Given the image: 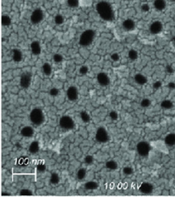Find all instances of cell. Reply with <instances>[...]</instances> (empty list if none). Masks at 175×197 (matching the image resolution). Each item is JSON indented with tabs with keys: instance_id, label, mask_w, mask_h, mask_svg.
Here are the masks:
<instances>
[{
	"instance_id": "cell-1",
	"label": "cell",
	"mask_w": 175,
	"mask_h": 197,
	"mask_svg": "<svg viewBox=\"0 0 175 197\" xmlns=\"http://www.w3.org/2000/svg\"><path fill=\"white\" fill-rule=\"evenodd\" d=\"M96 11L99 16L104 20L111 21L112 20V19L114 18V11H113L112 6L107 2L102 1L97 3Z\"/></svg>"
},
{
	"instance_id": "cell-2",
	"label": "cell",
	"mask_w": 175,
	"mask_h": 197,
	"mask_svg": "<svg viewBox=\"0 0 175 197\" xmlns=\"http://www.w3.org/2000/svg\"><path fill=\"white\" fill-rule=\"evenodd\" d=\"M29 119L33 124L39 126L45 121V114L41 109L34 108L30 112Z\"/></svg>"
},
{
	"instance_id": "cell-3",
	"label": "cell",
	"mask_w": 175,
	"mask_h": 197,
	"mask_svg": "<svg viewBox=\"0 0 175 197\" xmlns=\"http://www.w3.org/2000/svg\"><path fill=\"white\" fill-rule=\"evenodd\" d=\"M95 33L94 30H86L81 34L80 38H79V44L83 47H86V46L92 44V42L95 40Z\"/></svg>"
},
{
	"instance_id": "cell-4",
	"label": "cell",
	"mask_w": 175,
	"mask_h": 197,
	"mask_svg": "<svg viewBox=\"0 0 175 197\" xmlns=\"http://www.w3.org/2000/svg\"><path fill=\"white\" fill-rule=\"evenodd\" d=\"M60 127L65 130H72L75 126L74 120L69 116H63L59 120Z\"/></svg>"
},
{
	"instance_id": "cell-5",
	"label": "cell",
	"mask_w": 175,
	"mask_h": 197,
	"mask_svg": "<svg viewBox=\"0 0 175 197\" xmlns=\"http://www.w3.org/2000/svg\"><path fill=\"white\" fill-rule=\"evenodd\" d=\"M137 151L140 157H148L151 151V146L147 141H140L137 145Z\"/></svg>"
},
{
	"instance_id": "cell-6",
	"label": "cell",
	"mask_w": 175,
	"mask_h": 197,
	"mask_svg": "<svg viewBox=\"0 0 175 197\" xmlns=\"http://www.w3.org/2000/svg\"><path fill=\"white\" fill-rule=\"evenodd\" d=\"M95 140L99 143H107L110 140V137L104 127H99L95 133Z\"/></svg>"
},
{
	"instance_id": "cell-7",
	"label": "cell",
	"mask_w": 175,
	"mask_h": 197,
	"mask_svg": "<svg viewBox=\"0 0 175 197\" xmlns=\"http://www.w3.org/2000/svg\"><path fill=\"white\" fill-rule=\"evenodd\" d=\"M44 19V13L42 12L41 9L36 8L32 13L30 16V21L33 24H40Z\"/></svg>"
},
{
	"instance_id": "cell-8",
	"label": "cell",
	"mask_w": 175,
	"mask_h": 197,
	"mask_svg": "<svg viewBox=\"0 0 175 197\" xmlns=\"http://www.w3.org/2000/svg\"><path fill=\"white\" fill-rule=\"evenodd\" d=\"M162 31H163V24L159 20L153 21L149 26V32L153 35L160 34Z\"/></svg>"
},
{
	"instance_id": "cell-9",
	"label": "cell",
	"mask_w": 175,
	"mask_h": 197,
	"mask_svg": "<svg viewBox=\"0 0 175 197\" xmlns=\"http://www.w3.org/2000/svg\"><path fill=\"white\" fill-rule=\"evenodd\" d=\"M31 82H32V74L28 72H25L24 74H22L20 77V86L22 88H28Z\"/></svg>"
},
{
	"instance_id": "cell-10",
	"label": "cell",
	"mask_w": 175,
	"mask_h": 197,
	"mask_svg": "<svg viewBox=\"0 0 175 197\" xmlns=\"http://www.w3.org/2000/svg\"><path fill=\"white\" fill-rule=\"evenodd\" d=\"M66 95L69 100L70 101H76L78 99V91L76 87L70 86L67 91H66Z\"/></svg>"
},
{
	"instance_id": "cell-11",
	"label": "cell",
	"mask_w": 175,
	"mask_h": 197,
	"mask_svg": "<svg viewBox=\"0 0 175 197\" xmlns=\"http://www.w3.org/2000/svg\"><path fill=\"white\" fill-rule=\"evenodd\" d=\"M97 81H98V84L103 86V87H107L110 84L111 82L109 76L103 72L98 73V75H97Z\"/></svg>"
},
{
	"instance_id": "cell-12",
	"label": "cell",
	"mask_w": 175,
	"mask_h": 197,
	"mask_svg": "<svg viewBox=\"0 0 175 197\" xmlns=\"http://www.w3.org/2000/svg\"><path fill=\"white\" fill-rule=\"evenodd\" d=\"M153 186L152 183L148 182H142L139 187V191L143 194H151L153 191Z\"/></svg>"
},
{
	"instance_id": "cell-13",
	"label": "cell",
	"mask_w": 175,
	"mask_h": 197,
	"mask_svg": "<svg viewBox=\"0 0 175 197\" xmlns=\"http://www.w3.org/2000/svg\"><path fill=\"white\" fill-rule=\"evenodd\" d=\"M122 27L123 28L127 31V32H131V31H133L136 28V23L132 19H126L124 20L123 21L122 23Z\"/></svg>"
},
{
	"instance_id": "cell-14",
	"label": "cell",
	"mask_w": 175,
	"mask_h": 197,
	"mask_svg": "<svg viewBox=\"0 0 175 197\" xmlns=\"http://www.w3.org/2000/svg\"><path fill=\"white\" fill-rule=\"evenodd\" d=\"M34 129L31 126H24L20 130V134L24 137H32L34 135Z\"/></svg>"
},
{
	"instance_id": "cell-15",
	"label": "cell",
	"mask_w": 175,
	"mask_h": 197,
	"mask_svg": "<svg viewBox=\"0 0 175 197\" xmlns=\"http://www.w3.org/2000/svg\"><path fill=\"white\" fill-rule=\"evenodd\" d=\"M31 50H32V53L34 55H39L41 53V47H40V44L39 43V41H34L31 43Z\"/></svg>"
},
{
	"instance_id": "cell-16",
	"label": "cell",
	"mask_w": 175,
	"mask_h": 197,
	"mask_svg": "<svg viewBox=\"0 0 175 197\" xmlns=\"http://www.w3.org/2000/svg\"><path fill=\"white\" fill-rule=\"evenodd\" d=\"M165 144L167 145V146H169V147H172V146H174L175 145V133H169L165 137Z\"/></svg>"
},
{
	"instance_id": "cell-17",
	"label": "cell",
	"mask_w": 175,
	"mask_h": 197,
	"mask_svg": "<svg viewBox=\"0 0 175 197\" xmlns=\"http://www.w3.org/2000/svg\"><path fill=\"white\" fill-rule=\"evenodd\" d=\"M153 7L158 12H162L166 8V0H154Z\"/></svg>"
},
{
	"instance_id": "cell-18",
	"label": "cell",
	"mask_w": 175,
	"mask_h": 197,
	"mask_svg": "<svg viewBox=\"0 0 175 197\" xmlns=\"http://www.w3.org/2000/svg\"><path fill=\"white\" fill-rule=\"evenodd\" d=\"M134 80H135V82H137V84H139V85H145L146 84L147 82H148V79H147V77L145 75H144L142 74H137L135 76H134Z\"/></svg>"
},
{
	"instance_id": "cell-19",
	"label": "cell",
	"mask_w": 175,
	"mask_h": 197,
	"mask_svg": "<svg viewBox=\"0 0 175 197\" xmlns=\"http://www.w3.org/2000/svg\"><path fill=\"white\" fill-rule=\"evenodd\" d=\"M12 59L15 62H20L23 59V54L20 50L18 49H15L12 50Z\"/></svg>"
},
{
	"instance_id": "cell-20",
	"label": "cell",
	"mask_w": 175,
	"mask_h": 197,
	"mask_svg": "<svg viewBox=\"0 0 175 197\" xmlns=\"http://www.w3.org/2000/svg\"><path fill=\"white\" fill-rule=\"evenodd\" d=\"M39 150H40V143L37 141H33L30 144L29 147H28V151L31 153L34 154V153H38Z\"/></svg>"
},
{
	"instance_id": "cell-21",
	"label": "cell",
	"mask_w": 175,
	"mask_h": 197,
	"mask_svg": "<svg viewBox=\"0 0 175 197\" xmlns=\"http://www.w3.org/2000/svg\"><path fill=\"white\" fill-rule=\"evenodd\" d=\"M42 71L46 76H50L52 74V72H53V69H52V66L49 63L45 62L42 66Z\"/></svg>"
},
{
	"instance_id": "cell-22",
	"label": "cell",
	"mask_w": 175,
	"mask_h": 197,
	"mask_svg": "<svg viewBox=\"0 0 175 197\" xmlns=\"http://www.w3.org/2000/svg\"><path fill=\"white\" fill-rule=\"evenodd\" d=\"M85 188L86 190H95L98 188V183L95 181H88L85 183Z\"/></svg>"
},
{
	"instance_id": "cell-23",
	"label": "cell",
	"mask_w": 175,
	"mask_h": 197,
	"mask_svg": "<svg viewBox=\"0 0 175 197\" xmlns=\"http://www.w3.org/2000/svg\"><path fill=\"white\" fill-rule=\"evenodd\" d=\"M106 168L111 171H116L118 169V163L115 160H109L106 162Z\"/></svg>"
},
{
	"instance_id": "cell-24",
	"label": "cell",
	"mask_w": 175,
	"mask_h": 197,
	"mask_svg": "<svg viewBox=\"0 0 175 197\" xmlns=\"http://www.w3.org/2000/svg\"><path fill=\"white\" fill-rule=\"evenodd\" d=\"M161 107L163 109L168 110V109L172 108L173 107H174V103H173V102L171 100H165L161 103Z\"/></svg>"
},
{
	"instance_id": "cell-25",
	"label": "cell",
	"mask_w": 175,
	"mask_h": 197,
	"mask_svg": "<svg viewBox=\"0 0 175 197\" xmlns=\"http://www.w3.org/2000/svg\"><path fill=\"white\" fill-rule=\"evenodd\" d=\"M50 182L53 185H57L60 182V176L57 173H52L50 176Z\"/></svg>"
},
{
	"instance_id": "cell-26",
	"label": "cell",
	"mask_w": 175,
	"mask_h": 197,
	"mask_svg": "<svg viewBox=\"0 0 175 197\" xmlns=\"http://www.w3.org/2000/svg\"><path fill=\"white\" fill-rule=\"evenodd\" d=\"M128 58L130 59L131 61H136L139 57L138 52L136 49H130L128 53Z\"/></svg>"
},
{
	"instance_id": "cell-27",
	"label": "cell",
	"mask_w": 175,
	"mask_h": 197,
	"mask_svg": "<svg viewBox=\"0 0 175 197\" xmlns=\"http://www.w3.org/2000/svg\"><path fill=\"white\" fill-rule=\"evenodd\" d=\"M1 22H2V24L3 26L8 27L11 25L12 24V19L10 16L7 15H2V20H1Z\"/></svg>"
},
{
	"instance_id": "cell-28",
	"label": "cell",
	"mask_w": 175,
	"mask_h": 197,
	"mask_svg": "<svg viewBox=\"0 0 175 197\" xmlns=\"http://www.w3.org/2000/svg\"><path fill=\"white\" fill-rule=\"evenodd\" d=\"M86 176V170L84 168H81L77 172V178L79 180H83Z\"/></svg>"
},
{
	"instance_id": "cell-29",
	"label": "cell",
	"mask_w": 175,
	"mask_h": 197,
	"mask_svg": "<svg viewBox=\"0 0 175 197\" xmlns=\"http://www.w3.org/2000/svg\"><path fill=\"white\" fill-rule=\"evenodd\" d=\"M80 118L82 119V121L83 122H86V123H88L90 121V115L85 111L80 112Z\"/></svg>"
},
{
	"instance_id": "cell-30",
	"label": "cell",
	"mask_w": 175,
	"mask_h": 197,
	"mask_svg": "<svg viewBox=\"0 0 175 197\" xmlns=\"http://www.w3.org/2000/svg\"><path fill=\"white\" fill-rule=\"evenodd\" d=\"M67 4L69 7L75 8L80 5V3H79V0H67Z\"/></svg>"
},
{
	"instance_id": "cell-31",
	"label": "cell",
	"mask_w": 175,
	"mask_h": 197,
	"mask_svg": "<svg viewBox=\"0 0 175 197\" xmlns=\"http://www.w3.org/2000/svg\"><path fill=\"white\" fill-rule=\"evenodd\" d=\"M54 22L56 24H62L65 22V17L61 15H56L54 17Z\"/></svg>"
},
{
	"instance_id": "cell-32",
	"label": "cell",
	"mask_w": 175,
	"mask_h": 197,
	"mask_svg": "<svg viewBox=\"0 0 175 197\" xmlns=\"http://www.w3.org/2000/svg\"><path fill=\"white\" fill-rule=\"evenodd\" d=\"M151 100L148 99V98H145V99H143L141 100V102H140V106L142 107V108H148V107L151 105Z\"/></svg>"
},
{
	"instance_id": "cell-33",
	"label": "cell",
	"mask_w": 175,
	"mask_h": 197,
	"mask_svg": "<svg viewBox=\"0 0 175 197\" xmlns=\"http://www.w3.org/2000/svg\"><path fill=\"white\" fill-rule=\"evenodd\" d=\"M133 168L132 166H124V169H123V173L126 174V175H131L133 173Z\"/></svg>"
},
{
	"instance_id": "cell-34",
	"label": "cell",
	"mask_w": 175,
	"mask_h": 197,
	"mask_svg": "<svg viewBox=\"0 0 175 197\" xmlns=\"http://www.w3.org/2000/svg\"><path fill=\"white\" fill-rule=\"evenodd\" d=\"M53 59H54V61L56 63H60V62H61L63 61V56L62 55H61L59 53H56V54H54V57H53Z\"/></svg>"
},
{
	"instance_id": "cell-35",
	"label": "cell",
	"mask_w": 175,
	"mask_h": 197,
	"mask_svg": "<svg viewBox=\"0 0 175 197\" xmlns=\"http://www.w3.org/2000/svg\"><path fill=\"white\" fill-rule=\"evenodd\" d=\"M84 162L86 163V165H91L93 164L94 162V157L91 156V155H86L84 158Z\"/></svg>"
},
{
	"instance_id": "cell-36",
	"label": "cell",
	"mask_w": 175,
	"mask_h": 197,
	"mask_svg": "<svg viewBox=\"0 0 175 197\" xmlns=\"http://www.w3.org/2000/svg\"><path fill=\"white\" fill-rule=\"evenodd\" d=\"M109 116H110V118L112 121H117L118 118H119V114H118V112H116V111H111V112H110V113H109Z\"/></svg>"
},
{
	"instance_id": "cell-37",
	"label": "cell",
	"mask_w": 175,
	"mask_h": 197,
	"mask_svg": "<svg viewBox=\"0 0 175 197\" xmlns=\"http://www.w3.org/2000/svg\"><path fill=\"white\" fill-rule=\"evenodd\" d=\"M36 169H37V171H38L39 172H40V173H43V172H45V171H46V166H45L44 163L40 162V163H39V164L37 165V166H36Z\"/></svg>"
},
{
	"instance_id": "cell-38",
	"label": "cell",
	"mask_w": 175,
	"mask_h": 197,
	"mask_svg": "<svg viewBox=\"0 0 175 197\" xmlns=\"http://www.w3.org/2000/svg\"><path fill=\"white\" fill-rule=\"evenodd\" d=\"M20 196H33V192L30 191L29 189H22L20 191Z\"/></svg>"
},
{
	"instance_id": "cell-39",
	"label": "cell",
	"mask_w": 175,
	"mask_h": 197,
	"mask_svg": "<svg viewBox=\"0 0 175 197\" xmlns=\"http://www.w3.org/2000/svg\"><path fill=\"white\" fill-rule=\"evenodd\" d=\"M88 71H89V68L87 67L86 65H82V66H81L80 69H79V73L81 74H86L88 73Z\"/></svg>"
},
{
	"instance_id": "cell-40",
	"label": "cell",
	"mask_w": 175,
	"mask_h": 197,
	"mask_svg": "<svg viewBox=\"0 0 175 197\" xmlns=\"http://www.w3.org/2000/svg\"><path fill=\"white\" fill-rule=\"evenodd\" d=\"M79 3H80V5H82V6L88 7L91 4L92 0H79Z\"/></svg>"
},
{
	"instance_id": "cell-41",
	"label": "cell",
	"mask_w": 175,
	"mask_h": 197,
	"mask_svg": "<svg viewBox=\"0 0 175 197\" xmlns=\"http://www.w3.org/2000/svg\"><path fill=\"white\" fill-rule=\"evenodd\" d=\"M119 58H120V57H119V53H114L111 55V59L112 60L113 62H118L119 60Z\"/></svg>"
},
{
	"instance_id": "cell-42",
	"label": "cell",
	"mask_w": 175,
	"mask_h": 197,
	"mask_svg": "<svg viewBox=\"0 0 175 197\" xmlns=\"http://www.w3.org/2000/svg\"><path fill=\"white\" fill-rule=\"evenodd\" d=\"M49 94L52 96H56V95H58L59 94V90L57 88H52L49 91Z\"/></svg>"
},
{
	"instance_id": "cell-43",
	"label": "cell",
	"mask_w": 175,
	"mask_h": 197,
	"mask_svg": "<svg viewBox=\"0 0 175 197\" xmlns=\"http://www.w3.org/2000/svg\"><path fill=\"white\" fill-rule=\"evenodd\" d=\"M141 9H142L143 12H148L149 10H150V7H149V5L147 4V3H144L142 6H141Z\"/></svg>"
},
{
	"instance_id": "cell-44",
	"label": "cell",
	"mask_w": 175,
	"mask_h": 197,
	"mask_svg": "<svg viewBox=\"0 0 175 197\" xmlns=\"http://www.w3.org/2000/svg\"><path fill=\"white\" fill-rule=\"evenodd\" d=\"M161 86V82H155V84L153 85V87H154L155 88H159Z\"/></svg>"
},
{
	"instance_id": "cell-45",
	"label": "cell",
	"mask_w": 175,
	"mask_h": 197,
	"mask_svg": "<svg viewBox=\"0 0 175 197\" xmlns=\"http://www.w3.org/2000/svg\"><path fill=\"white\" fill-rule=\"evenodd\" d=\"M2 196H11V194L7 193V192H3V193H2Z\"/></svg>"
},
{
	"instance_id": "cell-46",
	"label": "cell",
	"mask_w": 175,
	"mask_h": 197,
	"mask_svg": "<svg viewBox=\"0 0 175 197\" xmlns=\"http://www.w3.org/2000/svg\"><path fill=\"white\" fill-rule=\"evenodd\" d=\"M173 41H174V43L175 44V36L174 37H173Z\"/></svg>"
},
{
	"instance_id": "cell-47",
	"label": "cell",
	"mask_w": 175,
	"mask_h": 197,
	"mask_svg": "<svg viewBox=\"0 0 175 197\" xmlns=\"http://www.w3.org/2000/svg\"><path fill=\"white\" fill-rule=\"evenodd\" d=\"M171 2H174V3H175V0H170Z\"/></svg>"
},
{
	"instance_id": "cell-48",
	"label": "cell",
	"mask_w": 175,
	"mask_h": 197,
	"mask_svg": "<svg viewBox=\"0 0 175 197\" xmlns=\"http://www.w3.org/2000/svg\"><path fill=\"white\" fill-rule=\"evenodd\" d=\"M128 1H130V0H128Z\"/></svg>"
}]
</instances>
